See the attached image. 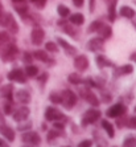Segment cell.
Listing matches in <instances>:
<instances>
[{
	"label": "cell",
	"mask_w": 136,
	"mask_h": 147,
	"mask_svg": "<svg viewBox=\"0 0 136 147\" xmlns=\"http://www.w3.org/2000/svg\"><path fill=\"white\" fill-rule=\"evenodd\" d=\"M33 58H36V60H38V61H41V62H45V64L54 65V60H52L45 51H40V49H38V51L33 52Z\"/></svg>",
	"instance_id": "15"
},
{
	"label": "cell",
	"mask_w": 136,
	"mask_h": 147,
	"mask_svg": "<svg viewBox=\"0 0 136 147\" xmlns=\"http://www.w3.org/2000/svg\"><path fill=\"white\" fill-rule=\"evenodd\" d=\"M0 25L4 27L12 34H16L17 32H19V25H17L16 20H15L13 15L9 13V12H4V15L1 16V19H0Z\"/></svg>",
	"instance_id": "2"
},
{
	"label": "cell",
	"mask_w": 136,
	"mask_h": 147,
	"mask_svg": "<svg viewBox=\"0 0 136 147\" xmlns=\"http://www.w3.org/2000/svg\"><path fill=\"white\" fill-rule=\"evenodd\" d=\"M69 20H70V23H72L73 25L78 27V25H82L85 23V16L82 13H73V15H70Z\"/></svg>",
	"instance_id": "24"
},
{
	"label": "cell",
	"mask_w": 136,
	"mask_h": 147,
	"mask_svg": "<svg viewBox=\"0 0 136 147\" xmlns=\"http://www.w3.org/2000/svg\"><path fill=\"white\" fill-rule=\"evenodd\" d=\"M9 41V34L7 32H0V44H7Z\"/></svg>",
	"instance_id": "39"
},
{
	"label": "cell",
	"mask_w": 136,
	"mask_h": 147,
	"mask_svg": "<svg viewBox=\"0 0 136 147\" xmlns=\"http://www.w3.org/2000/svg\"><path fill=\"white\" fill-rule=\"evenodd\" d=\"M58 137H65V130H57V129H52V130H49L48 135H46V139L49 140H53L56 139V138Z\"/></svg>",
	"instance_id": "29"
},
{
	"label": "cell",
	"mask_w": 136,
	"mask_h": 147,
	"mask_svg": "<svg viewBox=\"0 0 136 147\" xmlns=\"http://www.w3.org/2000/svg\"><path fill=\"white\" fill-rule=\"evenodd\" d=\"M116 1L118 0H110L109 1V20L115 21L116 19Z\"/></svg>",
	"instance_id": "22"
},
{
	"label": "cell",
	"mask_w": 136,
	"mask_h": 147,
	"mask_svg": "<svg viewBox=\"0 0 136 147\" xmlns=\"http://www.w3.org/2000/svg\"><path fill=\"white\" fill-rule=\"evenodd\" d=\"M21 140H23L25 144H28V146H38L41 142V138L37 133L28 130V131H25V133H23Z\"/></svg>",
	"instance_id": "8"
},
{
	"label": "cell",
	"mask_w": 136,
	"mask_h": 147,
	"mask_svg": "<svg viewBox=\"0 0 136 147\" xmlns=\"http://www.w3.org/2000/svg\"><path fill=\"white\" fill-rule=\"evenodd\" d=\"M135 113H136V107H135Z\"/></svg>",
	"instance_id": "55"
},
{
	"label": "cell",
	"mask_w": 136,
	"mask_h": 147,
	"mask_svg": "<svg viewBox=\"0 0 136 147\" xmlns=\"http://www.w3.org/2000/svg\"><path fill=\"white\" fill-rule=\"evenodd\" d=\"M74 68L78 72H86L88 68V58L85 55H79L74 58Z\"/></svg>",
	"instance_id": "11"
},
{
	"label": "cell",
	"mask_w": 136,
	"mask_h": 147,
	"mask_svg": "<svg viewBox=\"0 0 136 147\" xmlns=\"http://www.w3.org/2000/svg\"><path fill=\"white\" fill-rule=\"evenodd\" d=\"M77 147H92V140L91 139H83L79 142Z\"/></svg>",
	"instance_id": "42"
},
{
	"label": "cell",
	"mask_w": 136,
	"mask_h": 147,
	"mask_svg": "<svg viewBox=\"0 0 136 147\" xmlns=\"http://www.w3.org/2000/svg\"><path fill=\"white\" fill-rule=\"evenodd\" d=\"M79 93H81V96L85 98L86 102H88L91 106L98 107L99 105H100V101H99V98L95 96V93H92L91 89H88L87 86H85V88L79 89Z\"/></svg>",
	"instance_id": "5"
},
{
	"label": "cell",
	"mask_w": 136,
	"mask_h": 147,
	"mask_svg": "<svg viewBox=\"0 0 136 147\" xmlns=\"http://www.w3.org/2000/svg\"><path fill=\"white\" fill-rule=\"evenodd\" d=\"M32 3H34L36 8L42 9V8H45V5H46V0H32Z\"/></svg>",
	"instance_id": "41"
},
{
	"label": "cell",
	"mask_w": 136,
	"mask_h": 147,
	"mask_svg": "<svg viewBox=\"0 0 136 147\" xmlns=\"http://www.w3.org/2000/svg\"><path fill=\"white\" fill-rule=\"evenodd\" d=\"M127 118H123V115H120V117H118V119H116V125H118V127H120L122 129L123 126H126L127 125Z\"/></svg>",
	"instance_id": "43"
},
{
	"label": "cell",
	"mask_w": 136,
	"mask_h": 147,
	"mask_svg": "<svg viewBox=\"0 0 136 147\" xmlns=\"http://www.w3.org/2000/svg\"><path fill=\"white\" fill-rule=\"evenodd\" d=\"M119 12H120V15H122L123 17H126V19H133V17H135V11H133V8L128 7V5H123Z\"/></svg>",
	"instance_id": "26"
},
{
	"label": "cell",
	"mask_w": 136,
	"mask_h": 147,
	"mask_svg": "<svg viewBox=\"0 0 136 147\" xmlns=\"http://www.w3.org/2000/svg\"><path fill=\"white\" fill-rule=\"evenodd\" d=\"M98 33L100 34V38H103V40H107V38H110L112 36V29L110 25H105L103 24L102 27L99 28Z\"/></svg>",
	"instance_id": "23"
},
{
	"label": "cell",
	"mask_w": 136,
	"mask_h": 147,
	"mask_svg": "<svg viewBox=\"0 0 136 147\" xmlns=\"http://www.w3.org/2000/svg\"><path fill=\"white\" fill-rule=\"evenodd\" d=\"M133 72V66L131 64H126V65L123 66H119V68H115V72L114 74L116 77H119V76H126V74H131Z\"/></svg>",
	"instance_id": "20"
},
{
	"label": "cell",
	"mask_w": 136,
	"mask_h": 147,
	"mask_svg": "<svg viewBox=\"0 0 136 147\" xmlns=\"http://www.w3.org/2000/svg\"><path fill=\"white\" fill-rule=\"evenodd\" d=\"M128 129H135L136 130V115L135 117H131V118H128V121H127V125H126Z\"/></svg>",
	"instance_id": "38"
},
{
	"label": "cell",
	"mask_w": 136,
	"mask_h": 147,
	"mask_svg": "<svg viewBox=\"0 0 136 147\" xmlns=\"http://www.w3.org/2000/svg\"><path fill=\"white\" fill-rule=\"evenodd\" d=\"M15 98H16V101L19 103H21V105H28V103L31 102V94L28 93V90H17L16 93H15Z\"/></svg>",
	"instance_id": "14"
},
{
	"label": "cell",
	"mask_w": 136,
	"mask_h": 147,
	"mask_svg": "<svg viewBox=\"0 0 136 147\" xmlns=\"http://www.w3.org/2000/svg\"><path fill=\"white\" fill-rule=\"evenodd\" d=\"M3 15H4V8H3V4H1V0H0V19H1Z\"/></svg>",
	"instance_id": "51"
},
{
	"label": "cell",
	"mask_w": 136,
	"mask_h": 147,
	"mask_svg": "<svg viewBox=\"0 0 136 147\" xmlns=\"http://www.w3.org/2000/svg\"><path fill=\"white\" fill-rule=\"evenodd\" d=\"M13 7L17 13L20 15L21 19H25V16L28 15V5L25 4V1H23V3H15Z\"/></svg>",
	"instance_id": "21"
},
{
	"label": "cell",
	"mask_w": 136,
	"mask_h": 147,
	"mask_svg": "<svg viewBox=\"0 0 136 147\" xmlns=\"http://www.w3.org/2000/svg\"><path fill=\"white\" fill-rule=\"evenodd\" d=\"M132 24H133V27H135V29H136V17H133V19H132Z\"/></svg>",
	"instance_id": "53"
},
{
	"label": "cell",
	"mask_w": 136,
	"mask_h": 147,
	"mask_svg": "<svg viewBox=\"0 0 136 147\" xmlns=\"http://www.w3.org/2000/svg\"><path fill=\"white\" fill-rule=\"evenodd\" d=\"M45 38V32L42 28L40 27H36L32 29L31 32V41L33 45H40Z\"/></svg>",
	"instance_id": "10"
},
{
	"label": "cell",
	"mask_w": 136,
	"mask_h": 147,
	"mask_svg": "<svg viewBox=\"0 0 136 147\" xmlns=\"http://www.w3.org/2000/svg\"><path fill=\"white\" fill-rule=\"evenodd\" d=\"M86 48H87V51H91V52L103 51V38L95 37V38L88 40L87 44H86Z\"/></svg>",
	"instance_id": "13"
},
{
	"label": "cell",
	"mask_w": 136,
	"mask_h": 147,
	"mask_svg": "<svg viewBox=\"0 0 136 147\" xmlns=\"http://www.w3.org/2000/svg\"><path fill=\"white\" fill-rule=\"evenodd\" d=\"M123 147H136V138L127 137L123 140Z\"/></svg>",
	"instance_id": "36"
},
{
	"label": "cell",
	"mask_w": 136,
	"mask_h": 147,
	"mask_svg": "<svg viewBox=\"0 0 136 147\" xmlns=\"http://www.w3.org/2000/svg\"><path fill=\"white\" fill-rule=\"evenodd\" d=\"M68 81L70 84H73V85H81V84H83V78H82L81 74H78V73H70L68 76Z\"/></svg>",
	"instance_id": "28"
},
{
	"label": "cell",
	"mask_w": 136,
	"mask_h": 147,
	"mask_svg": "<svg viewBox=\"0 0 136 147\" xmlns=\"http://www.w3.org/2000/svg\"><path fill=\"white\" fill-rule=\"evenodd\" d=\"M73 3H74L75 7H82L83 5V0H73Z\"/></svg>",
	"instance_id": "48"
},
{
	"label": "cell",
	"mask_w": 136,
	"mask_h": 147,
	"mask_svg": "<svg viewBox=\"0 0 136 147\" xmlns=\"http://www.w3.org/2000/svg\"><path fill=\"white\" fill-rule=\"evenodd\" d=\"M45 49L48 52H50V53H57L58 52V45L56 44V42H53V41H48L46 44H45Z\"/></svg>",
	"instance_id": "35"
},
{
	"label": "cell",
	"mask_w": 136,
	"mask_h": 147,
	"mask_svg": "<svg viewBox=\"0 0 136 147\" xmlns=\"http://www.w3.org/2000/svg\"><path fill=\"white\" fill-rule=\"evenodd\" d=\"M129 60H131V61H133V62H136V52H133L132 55L129 56Z\"/></svg>",
	"instance_id": "50"
},
{
	"label": "cell",
	"mask_w": 136,
	"mask_h": 147,
	"mask_svg": "<svg viewBox=\"0 0 136 147\" xmlns=\"http://www.w3.org/2000/svg\"><path fill=\"white\" fill-rule=\"evenodd\" d=\"M32 60H33V56L31 55V53H28V52H24V55H23V62L24 64H31Z\"/></svg>",
	"instance_id": "40"
},
{
	"label": "cell",
	"mask_w": 136,
	"mask_h": 147,
	"mask_svg": "<svg viewBox=\"0 0 136 147\" xmlns=\"http://www.w3.org/2000/svg\"><path fill=\"white\" fill-rule=\"evenodd\" d=\"M0 94L7 99V101H13V85L8 84L0 88Z\"/></svg>",
	"instance_id": "18"
},
{
	"label": "cell",
	"mask_w": 136,
	"mask_h": 147,
	"mask_svg": "<svg viewBox=\"0 0 136 147\" xmlns=\"http://www.w3.org/2000/svg\"><path fill=\"white\" fill-rule=\"evenodd\" d=\"M62 147H70V146H62Z\"/></svg>",
	"instance_id": "54"
},
{
	"label": "cell",
	"mask_w": 136,
	"mask_h": 147,
	"mask_svg": "<svg viewBox=\"0 0 136 147\" xmlns=\"http://www.w3.org/2000/svg\"><path fill=\"white\" fill-rule=\"evenodd\" d=\"M95 62H96V65L99 66V68H107V66H114V64H112L110 60H107V58L105 57V56L102 55H99L95 57Z\"/></svg>",
	"instance_id": "25"
},
{
	"label": "cell",
	"mask_w": 136,
	"mask_h": 147,
	"mask_svg": "<svg viewBox=\"0 0 136 147\" xmlns=\"http://www.w3.org/2000/svg\"><path fill=\"white\" fill-rule=\"evenodd\" d=\"M0 134H1L8 142H13L15 140V130L11 126L5 125V123L0 126Z\"/></svg>",
	"instance_id": "16"
},
{
	"label": "cell",
	"mask_w": 136,
	"mask_h": 147,
	"mask_svg": "<svg viewBox=\"0 0 136 147\" xmlns=\"http://www.w3.org/2000/svg\"><path fill=\"white\" fill-rule=\"evenodd\" d=\"M100 126H102V129L106 131V134H107V137L109 138L115 137V129H114V126H112V123H110L107 119H102L100 121Z\"/></svg>",
	"instance_id": "19"
},
{
	"label": "cell",
	"mask_w": 136,
	"mask_h": 147,
	"mask_svg": "<svg viewBox=\"0 0 136 147\" xmlns=\"http://www.w3.org/2000/svg\"><path fill=\"white\" fill-rule=\"evenodd\" d=\"M88 9H90V12H94V9H95V0H90V5H88Z\"/></svg>",
	"instance_id": "46"
},
{
	"label": "cell",
	"mask_w": 136,
	"mask_h": 147,
	"mask_svg": "<svg viewBox=\"0 0 136 147\" xmlns=\"http://www.w3.org/2000/svg\"><path fill=\"white\" fill-rule=\"evenodd\" d=\"M65 122H61V121H56L53 122V129H57V130H65Z\"/></svg>",
	"instance_id": "44"
},
{
	"label": "cell",
	"mask_w": 136,
	"mask_h": 147,
	"mask_svg": "<svg viewBox=\"0 0 136 147\" xmlns=\"http://www.w3.org/2000/svg\"><path fill=\"white\" fill-rule=\"evenodd\" d=\"M3 111L5 115H12L13 113V101H7V102L3 105Z\"/></svg>",
	"instance_id": "32"
},
{
	"label": "cell",
	"mask_w": 136,
	"mask_h": 147,
	"mask_svg": "<svg viewBox=\"0 0 136 147\" xmlns=\"http://www.w3.org/2000/svg\"><path fill=\"white\" fill-rule=\"evenodd\" d=\"M24 73H25L27 77H36V76L38 74V68L37 66H34V65H32V64H28V65L25 66Z\"/></svg>",
	"instance_id": "30"
},
{
	"label": "cell",
	"mask_w": 136,
	"mask_h": 147,
	"mask_svg": "<svg viewBox=\"0 0 136 147\" xmlns=\"http://www.w3.org/2000/svg\"><path fill=\"white\" fill-rule=\"evenodd\" d=\"M46 80H48V74H46V73H44V74L38 78V81H40L41 84H45V81H46Z\"/></svg>",
	"instance_id": "47"
},
{
	"label": "cell",
	"mask_w": 136,
	"mask_h": 147,
	"mask_svg": "<svg viewBox=\"0 0 136 147\" xmlns=\"http://www.w3.org/2000/svg\"><path fill=\"white\" fill-rule=\"evenodd\" d=\"M61 97H62V101H61V105H64L65 109H73V107L77 105V101H78V97L75 94L73 90L70 89H65L64 92L61 93Z\"/></svg>",
	"instance_id": "4"
},
{
	"label": "cell",
	"mask_w": 136,
	"mask_h": 147,
	"mask_svg": "<svg viewBox=\"0 0 136 147\" xmlns=\"http://www.w3.org/2000/svg\"><path fill=\"white\" fill-rule=\"evenodd\" d=\"M102 98H103L102 102H106V103L111 101V96H110L109 93H103V94H102Z\"/></svg>",
	"instance_id": "45"
},
{
	"label": "cell",
	"mask_w": 136,
	"mask_h": 147,
	"mask_svg": "<svg viewBox=\"0 0 136 147\" xmlns=\"http://www.w3.org/2000/svg\"><path fill=\"white\" fill-rule=\"evenodd\" d=\"M126 113H127L126 105H123V103H115V105H112L111 107L107 109L106 115L109 117V118H118V117H120V115H126Z\"/></svg>",
	"instance_id": "7"
},
{
	"label": "cell",
	"mask_w": 136,
	"mask_h": 147,
	"mask_svg": "<svg viewBox=\"0 0 136 147\" xmlns=\"http://www.w3.org/2000/svg\"><path fill=\"white\" fill-rule=\"evenodd\" d=\"M44 117H45V121L48 122H56V121H61V122H68V117L65 115L60 109L54 106H48L45 109V113H44Z\"/></svg>",
	"instance_id": "1"
},
{
	"label": "cell",
	"mask_w": 136,
	"mask_h": 147,
	"mask_svg": "<svg viewBox=\"0 0 136 147\" xmlns=\"http://www.w3.org/2000/svg\"><path fill=\"white\" fill-rule=\"evenodd\" d=\"M32 126H33V122L29 119H24L21 122H17V131H28L32 130Z\"/></svg>",
	"instance_id": "27"
},
{
	"label": "cell",
	"mask_w": 136,
	"mask_h": 147,
	"mask_svg": "<svg viewBox=\"0 0 136 147\" xmlns=\"http://www.w3.org/2000/svg\"><path fill=\"white\" fill-rule=\"evenodd\" d=\"M8 80L13 82H17V84H25L27 82V76H25L24 70L21 69H13L8 73Z\"/></svg>",
	"instance_id": "9"
},
{
	"label": "cell",
	"mask_w": 136,
	"mask_h": 147,
	"mask_svg": "<svg viewBox=\"0 0 136 147\" xmlns=\"http://www.w3.org/2000/svg\"><path fill=\"white\" fill-rule=\"evenodd\" d=\"M0 147H9V144L7 143V140H4L0 138Z\"/></svg>",
	"instance_id": "49"
},
{
	"label": "cell",
	"mask_w": 136,
	"mask_h": 147,
	"mask_svg": "<svg viewBox=\"0 0 136 147\" xmlns=\"http://www.w3.org/2000/svg\"><path fill=\"white\" fill-rule=\"evenodd\" d=\"M57 44L60 45L62 49H64L65 53H66L68 56H74V55H77V49H75L74 47H72V45L69 44L68 41H65L64 38L58 37V38H57Z\"/></svg>",
	"instance_id": "17"
},
{
	"label": "cell",
	"mask_w": 136,
	"mask_h": 147,
	"mask_svg": "<svg viewBox=\"0 0 136 147\" xmlns=\"http://www.w3.org/2000/svg\"><path fill=\"white\" fill-rule=\"evenodd\" d=\"M62 27H64V31L66 32V33H69V34L72 33V36H75V34H77V31H75V29H74V28H73L70 24H68V25L64 24Z\"/></svg>",
	"instance_id": "37"
},
{
	"label": "cell",
	"mask_w": 136,
	"mask_h": 147,
	"mask_svg": "<svg viewBox=\"0 0 136 147\" xmlns=\"http://www.w3.org/2000/svg\"><path fill=\"white\" fill-rule=\"evenodd\" d=\"M13 3H23V1H27V0H12Z\"/></svg>",
	"instance_id": "52"
},
{
	"label": "cell",
	"mask_w": 136,
	"mask_h": 147,
	"mask_svg": "<svg viewBox=\"0 0 136 147\" xmlns=\"http://www.w3.org/2000/svg\"><path fill=\"white\" fill-rule=\"evenodd\" d=\"M103 25L102 21H99V20H95V21H92L91 25L87 28V32L88 33H92V32H98L99 31V28Z\"/></svg>",
	"instance_id": "34"
},
{
	"label": "cell",
	"mask_w": 136,
	"mask_h": 147,
	"mask_svg": "<svg viewBox=\"0 0 136 147\" xmlns=\"http://www.w3.org/2000/svg\"><path fill=\"white\" fill-rule=\"evenodd\" d=\"M100 117H102L100 110H98V109H88V110H86L85 113H83V115H82V119H81L82 127H86V126H88V125L95 123L96 121L100 119Z\"/></svg>",
	"instance_id": "3"
},
{
	"label": "cell",
	"mask_w": 136,
	"mask_h": 147,
	"mask_svg": "<svg viewBox=\"0 0 136 147\" xmlns=\"http://www.w3.org/2000/svg\"><path fill=\"white\" fill-rule=\"evenodd\" d=\"M29 114H31V110L24 105V106H21L15 110L13 113H12V117H13V119L16 122H21V121H24V119H28Z\"/></svg>",
	"instance_id": "12"
},
{
	"label": "cell",
	"mask_w": 136,
	"mask_h": 147,
	"mask_svg": "<svg viewBox=\"0 0 136 147\" xmlns=\"http://www.w3.org/2000/svg\"><path fill=\"white\" fill-rule=\"evenodd\" d=\"M57 12H58V15H60L62 19H65V17H68L69 15H70V9H69L66 5H64V4H60V5H58Z\"/></svg>",
	"instance_id": "33"
},
{
	"label": "cell",
	"mask_w": 136,
	"mask_h": 147,
	"mask_svg": "<svg viewBox=\"0 0 136 147\" xmlns=\"http://www.w3.org/2000/svg\"><path fill=\"white\" fill-rule=\"evenodd\" d=\"M49 99H50L52 103H54V105H60L62 101V97H61V93L58 92H53L49 94Z\"/></svg>",
	"instance_id": "31"
},
{
	"label": "cell",
	"mask_w": 136,
	"mask_h": 147,
	"mask_svg": "<svg viewBox=\"0 0 136 147\" xmlns=\"http://www.w3.org/2000/svg\"><path fill=\"white\" fill-rule=\"evenodd\" d=\"M17 55H19V49H17L16 45L8 44L5 45V48H4L3 53H1V60L4 62H11L17 57Z\"/></svg>",
	"instance_id": "6"
}]
</instances>
